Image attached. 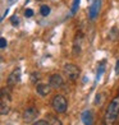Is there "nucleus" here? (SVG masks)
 <instances>
[{
    "mask_svg": "<svg viewBox=\"0 0 119 125\" xmlns=\"http://www.w3.org/2000/svg\"><path fill=\"white\" fill-rule=\"evenodd\" d=\"M38 1H40V0H38Z\"/></svg>",
    "mask_w": 119,
    "mask_h": 125,
    "instance_id": "obj_21",
    "label": "nucleus"
},
{
    "mask_svg": "<svg viewBox=\"0 0 119 125\" xmlns=\"http://www.w3.org/2000/svg\"><path fill=\"white\" fill-rule=\"evenodd\" d=\"M115 73H117V74H119V59H118V61H117V66H115Z\"/></svg>",
    "mask_w": 119,
    "mask_h": 125,
    "instance_id": "obj_19",
    "label": "nucleus"
},
{
    "mask_svg": "<svg viewBox=\"0 0 119 125\" xmlns=\"http://www.w3.org/2000/svg\"><path fill=\"white\" fill-rule=\"evenodd\" d=\"M40 12H41V15L48 17V15L50 14V12H51V9H50L49 5H42V7L40 8Z\"/></svg>",
    "mask_w": 119,
    "mask_h": 125,
    "instance_id": "obj_13",
    "label": "nucleus"
},
{
    "mask_svg": "<svg viewBox=\"0 0 119 125\" xmlns=\"http://www.w3.org/2000/svg\"><path fill=\"white\" fill-rule=\"evenodd\" d=\"M100 7H101V0H91V5H90L88 9V15L91 21L96 19V17L100 12Z\"/></svg>",
    "mask_w": 119,
    "mask_h": 125,
    "instance_id": "obj_5",
    "label": "nucleus"
},
{
    "mask_svg": "<svg viewBox=\"0 0 119 125\" xmlns=\"http://www.w3.org/2000/svg\"><path fill=\"white\" fill-rule=\"evenodd\" d=\"M51 105H53V109H54L56 112L63 114V112H65V111H67L68 102H67V98L64 97V96H61V94H56V96H54Z\"/></svg>",
    "mask_w": 119,
    "mask_h": 125,
    "instance_id": "obj_2",
    "label": "nucleus"
},
{
    "mask_svg": "<svg viewBox=\"0 0 119 125\" xmlns=\"http://www.w3.org/2000/svg\"><path fill=\"white\" fill-rule=\"evenodd\" d=\"M119 116V96L114 97L109 104L105 112V117H104V124L105 125H114L117 121V119Z\"/></svg>",
    "mask_w": 119,
    "mask_h": 125,
    "instance_id": "obj_1",
    "label": "nucleus"
},
{
    "mask_svg": "<svg viewBox=\"0 0 119 125\" xmlns=\"http://www.w3.org/2000/svg\"><path fill=\"white\" fill-rule=\"evenodd\" d=\"M81 120L84 125H94V114L91 110H86L82 112Z\"/></svg>",
    "mask_w": 119,
    "mask_h": 125,
    "instance_id": "obj_9",
    "label": "nucleus"
},
{
    "mask_svg": "<svg viewBox=\"0 0 119 125\" xmlns=\"http://www.w3.org/2000/svg\"><path fill=\"white\" fill-rule=\"evenodd\" d=\"M36 91L40 96H48L50 92H51V86L50 84H44V83H40L36 86Z\"/></svg>",
    "mask_w": 119,
    "mask_h": 125,
    "instance_id": "obj_10",
    "label": "nucleus"
},
{
    "mask_svg": "<svg viewBox=\"0 0 119 125\" xmlns=\"http://www.w3.org/2000/svg\"><path fill=\"white\" fill-rule=\"evenodd\" d=\"M10 101L12 97L7 92V89L1 91V97H0V114L1 115H8L10 111Z\"/></svg>",
    "mask_w": 119,
    "mask_h": 125,
    "instance_id": "obj_3",
    "label": "nucleus"
},
{
    "mask_svg": "<svg viewBox=\"0 0 119 125\" xmlns=\"http://www.w3.org/2000/svg\"><path fill=\"white\" fill-rule=\"evenodd\" d=\"M48 121H49V124L50 125H63L61 124V121H60V119H58L56 116H54V115H48Z\"/></svg>",
    "mask_w": 119,
    "mask_h": 125,
    "instance_id": "obj_12",
    "label": "nucleus"
},
{
    "mask_svg": "<svg viewBox=\"0 0 119 125\" xmlns=\"http://www.w3.org/2000/svg\"><path fill=\"white\" fill-rule=\"evenodd\" d=\"M10 23H12V26H14V27H17L19 24V18L17 15H13L12 18H10Z\"/></svg>",
    "mask_w": 119,
    "mask_h": 125,
    "instance_id": "obj_15",
    "label": "nucleus"
},
{
    "mask_svg": "<svg viewBox=\"0 0 119 125\" xmlns=\"http://www.w3.org/2000/svg\"><path fill=\"white\" fill-rule=\"evenodd\" d=\"M19 81H21V69L17 68V69H14L8 77V86L13 87L17 83H19Z\"/></svg>",
    "mask_w": 119,
    "mask_h": 125,
    "instance_id": "obj_7",
    "label": "nucleus"
},
{
    "mask_svg": "<svg viewBox=\"0 0 119 125\" xmlns=\"http://www.w3.org/2000/svg\"><path fill=\"white\" fill-rule=\"evenodd\" d=\"M24 15L30 18V17H32V15H33V10H32V9H27L26 12H24Z\"/></svg>",
    "mask_w": 119,
    "mask_h": 125,
    "instance_id": "obj_18",
    "label": "nucleus"
},
{
    "mask_svg": "<svg viewBox=\"0 0 119 125\" xmlns=\"http://www.w3.org/2000/svg\"><path fill=\"white\" fill-rule=\"evenodd\" d=\"M79 1H81V0H74V1H73L72 10H71V13H72V14H76L77 9H78V7H79Z\"/></svg>",
    "mask_w": 119,
    "mask_h": 125,
    "instance_id": "obj_14",
    "label": "nucleus"
},
{
    "mask_svg": "<svg viewBox=\"0 0 119 125\" xmlns=\"http://www.w3.org/2000/svg\"><path fill=\"white\" fill-rule=\"evenodd\" d=\"M63 83H64V81H63V77L60 74H53L49 78V84L53 88H60L63 86Z\"/></svg>",
    "mask_w": 119,
    "mask_h": 125,
    "instance_id": "obj_8",
    "label": "nucleus"
},
{
    "mask_svg": "<svg viewBox=\"0 0 119 125\" xmlns=\"http://www.w3.org/2000/svg\"><path fill=\"white\" fill-rule=\"evenodd\" d=\"M14 1H15V0H9V3H10V4H13Z\"/></svg>",
    "mask_w": 119,
    "mask_h": 125,
    "instance_id": "obj_20",
    "label": "nucleus"
},
{
    "mask_svg": "<svg viewBox=\"0 0 119 125\" xmlns=\"http://www.w3.org/2000/svg\"><path fill=\"white\" fill-rule=\"evenodd\" d=\"M0 47H1V49H5V47H7V41H5L4 37L0 38Z\"/></svg>",
    "mask_w": 119,
    "mask_h": 125,
    "instance_id": "obj_17",
    "label": "nucleus"
},
{
    "mask_svg": "<svg viewBox=\"0 0 119 125\" xmlns=\"http://www.w3.org/2000/svg\"><path fill=\"white\" fill-rule=\"evenodd\" d=\"M38 115V111L37 109H35V107H30V109H27L24 112H23V121L30 124L32 121L36 120V117Z\"/></svg>",
    "mask_w": 119,
    "mask_h": 125,
    "instance_id": "obj_6",
    "label": "nucleus"
},
{
    "mask_svg": "<svg viewBox=\"0 0 119 125\" xmlns=\"http://www.w3.org/2000/svg\"><path fill=\"white\" fill-rule=\"evenodd\" d=\"M104 69H105V60L104 61H101L99 66H97V74H96V82H99L100 81V78L101 75H103V73H104Z\"/></svg>",
    "mask_w": 119,
    "mask_h": 125,
    "instance_id": "obj_11",
    "label": "nucleus"
},
{
    "mask_svg": "<svg viewBox=\"0 0 119 125\" xmlns=\"http://www.w3.org/2000/svg\"><path fill=\"white\" fill-rule=\"evenodd\" d=\"M63 70L65 73L67 78L69 79V81H76V79H78L79 74H81V70H79V68L74 64H65Z\"/></svg>",
    "mask_w": 119,
    "mask_h": 125,
    "instance_id": "obj_4",
    "label": "nucleus"
},
{
    "mask_svg": "<svg viewBox=\"0 0 119 125\" xmlns=\"http://www.w3.org/2000/svg\"><path fill=\"white\" fill-rule=\"evenodd\" d=\"M33 125H50V124H49V121H46V120H37Z\"/></svg>",
    "mask_w": 119,
    "mask_h": 125,
    "instance_id": "obj_16",
    "label": "nucleus"
}]
</instances>
